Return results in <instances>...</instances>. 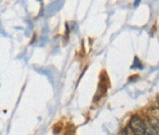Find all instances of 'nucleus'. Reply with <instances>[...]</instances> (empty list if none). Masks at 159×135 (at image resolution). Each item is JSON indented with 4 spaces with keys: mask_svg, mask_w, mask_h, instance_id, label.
I'll list each match as a JSON object with an SVG mask.
<instances>
[{
    "mask_svg": "<svg viewBox=\"0 0 159 135\" xmlns=\"http://www.w3.org/2000/svg\"><path fill=\"white\" fill-rule=\"evenodd\" d=\"M129 131L133 135H144L145 122L138 116H134L130 121Z\"/></svg>",
    "mask_w": 159,
    "mask_h": 135,
    "instance_id": "f257e3e1",
    "label": "nucleus"
},
{
    "mask_svg": "<svg viewBox=\"0 0 159 135\" xmlns=\"http://www.w3.org/2000/svg\"><path fill=\"white\" fill-rule=\"evenodd\" d=\"M140 3V1H137V2H135V6H138V4Z\"/></svg>",
    "mask_w": 159,
    "mask_h": 135,
    "instance_id": "f03ea898",
    "label": "nucleus"
}]
</instances>
